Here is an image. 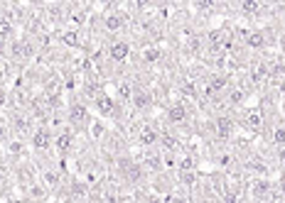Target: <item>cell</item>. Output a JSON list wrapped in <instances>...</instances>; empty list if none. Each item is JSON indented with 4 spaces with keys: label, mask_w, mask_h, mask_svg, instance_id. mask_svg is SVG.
<instances>
[{
    "label": "cell",
    "mask_w": 285,
    "mask_h": 203,
    "mask_svg": "<svg viewBox=\"0 0 285 203\" xmlns=\"http://www.w3.org/2000/svg\"><path fill=\"white\" fill-rule=\"evenodd\" d=\"M243 122L251 127V130H261V125H263V113L261 108H248L243 113Z\"/></svg>",
    "instance_id": "6"
},
{
    "label": "cell",
    "mask_w": 285,
    "mask_h": 203,
    "mask_svg": "<svg viewBox=\"0 0 285 203\" xmlns=\"http://www.w3.org/2000/svg\"><path fill=\"white\" fill-rule=\"evenodd\" d=\"M140 59L142 61H148V64H153V61L160 59V49H157V47H148V49H142L140 52Z\"/></svg>",
    "instance_id": "18"
},
{
    "label": "cell",
    "mask_w": 285,
    "mask_h": 203,
    "mask_svg": "<svg viewBox=\"0 0 285 203\" xmlns=\"http://www.w3.org/2000/svg\"><path fill=\"white\" fill-rule=\"evenodd\" d=\"M94 103H96V110L103 113V115H108V113L113 110V98H111L108 93H99L96 98H94Z\"/></svg>",
    "instance_id": "9"
},
{
    "label": "cell",
    "mask_w": 285,
    "mask_h": 203,
    "mask_svg": "<svg viewBox=\"0 0 285 203\" xmlns=\"http://www.w3.org/2000/svg\"><path fill=\"white\" fill-rule=\"evenodd\" d=\"M216 132H219V137H221V140H229V137H231V132H234V120H231V118H226V115L216 118Z\"/></svg>",
    "instance_id": "7"
},
{
    "label": "cell",
    "mask_w": 285,
    "mask_h": 203,
    "mask_svg": "<svg viewBox=\"0 0 285 203\" xmlns=\"http://www.w3.org/2000/svg\"><path fill=\"white\" fill-rule=\"evenodd\" d=\"M271 189H273V184L268 179H258L256 184L251 186V196L253 198H261V201H268L271 198Z\"/></svg>",
    "instance_id": "5"
},
{
    "label": "cell",
    "mask_w": 285,
    "mask_h": 203,
    "mask_svg": "<svg viewBox=\"0 0 285 203\" xmlns=\"http://www.w3.org/2000/svg\"><path fill=\"white\" fill-rule=\"evenodd\" d=\"M241 98H243L241 91H234V93H231V103L236 106V103H241Z\"/></svg>",
    "instance_id": "28"
},
{
    "label": "cell",
    "mask_w": 285,
    "mask_h": 203,
    "mask_svg": "<svg viewBox=\"0 0 285 203\" xmlns=\"http://www.w3.org/2000/svg\"><path fill=\"white\" fill-rule=\"evenodd\" d=\"M5 137H8V130H5V125L0 122V140H5Z\"/></svg>",
    "instance_id": "31"
},
{
    "label": "cell",
    "mask_w": 285,
    "mask_h": 203,
    "mask_svg": "<svg viewBox=\"0 0 285 203\" xmlns=\"http://www.w3.org/2000/svg\"><path fill=\"white\" fill-rule=\"evenodd\" d=\"M197 8H200V10H212L214 3L212 0H202V3H197Z\"/></svg>",
    "instance_id": "26"
},
{
    "label": "cell",
    "mask_w": 285,
    "mask_h": 203,
    "mask_svg": "<svg viewBox=\"0 0 285 203\" xmlns=\"http://www.w3.org/2000/svg\"><path fill=\"white\" fill-rule=\"evenodd\" d=\"M278 162H280V166H285V147L278 149Z\"/></svg>",
    "instance_id": "29"
},
{
    "label": "cell",
    "mask_w": 285,
    "mask_h": 203,
    "mask_svg": "<svg viewBox=\"0 0 285 203\" xmlns=\"http://www.w3.org/2000/svg\"><path fill=\"white\" fill-rule=\"evenodd\" d=\"M180 179L185 184H194V172H180Z\"/></svg>",
    "instance_id": "24"
},
{
    "label": "cell",
    "mask_w": 285,
    "mask_h": 203,
    "mask_svg": "<svg viewBox=\"0 0 285 203\" xmlns=\"http://www.w3.org/2000/svg\"><path fill=\"white\" fill-rule=\"evenodd\" d=\"M246 44H248L251 49H261V47L266 44V35H263L261 29H253V32L246 35Z\"/></svg>",
    "instance_id": "10"
},
{
    "label": "cell",
    "mask_w": 285,
    "mask_h": 203,
    "mask_svg": "<svg viewBox=\"0 0 285 203\" xmlns=\"http://www.w3.org/2000/svg\"><path fill=\"white\" fill-rule=\"evenodd\" d=\"M167 118H170L172 122H185L187 120V108L182 106V103H175V106L167 110Z\"/></svg>",
    "instance_id": "12"
},
{
    "label": "cell",
    "mask_w": 285,
    "mask_h": 203,
    "mask_svg": "<svg viewBox=\"0 0 285 203\" xmlns=\"http://www.w3.org/2000/svg\"><path fill=\"white\" fill-rule=\"evenodd\" d=\"M268 76V69L266 66H256V71H253V81H263Z\"/></svg>",
    "instance_id": "23"
},
{
    "label": "cell",
    "mask_w": 285,
    "mask_h": 203,
    "mask_svg": "<svg viewBox=\"0 0 285 203\" xmlns=\"http://www.w3.org/2000/svg\"><path fill=\"white\" fill-rule=\"evenodd\" d=\"M278 189H280V196H283V198H285V176H283V179H280V184H278Z\"/></svg>",
    "instance_id": "30"
},
{
    "label": "cell",
    "mask_w": 285,
    "mask_h": 203,
    "mask_svg": "<svg viewBox=\"0 0 285 203\" xmlns=\"http://www.w3.org/2000/svg\"><path fill=\"white\" fill-rule=\"evenodd\" d=\"M192 169H194V159H192V157L180 159V172H192Z\"/></svg>",
    "instance_id": "22"
},
{
    "label": "cell",
    "mask_w": 285,
    "mask_h": 203,
    "mask_svg": "<svg viewBox=\"0 0 285 203\" xmlns=\"http://www.w3.org/2000/svg\"><path fill=\"white\" fill-rule=\"evenodd\" d=\"M10 35H13V22L8 17H0V40L5 42Z\"/></svg>",
    "instance_id": "20"
},
{
    "label": "cell",
    "mask_w": 285,
    "mask_h": 203,
    "mask_svg": "<svg viewBox=\"0 0 285 203\" xmlns=\"http://www.w3.org/2000/svg\"><path fill=\"white\" fill-rule=\"evenodd\" d=\"M118 93L123 95V98H130V95H133V93H130V88H128V86H123V83L118 86Z\"/></svg>",
    "instance_id": "27"
},
{
    "label": "cell",
    "mask_w": 285,
    "mask_h": 203,
    "mask_svg": "<svg viewBox=\"0 0 285 203\" xmlns=\"http://www.w3.org/2000/svg\"><path fill=\"white\" fill-rule=\"evenodd\" d=\"M52 142H54V137H52L49 127H37L32 132V147L37 149V152H47V149L52 147Z\"/></svg>",
    "instance_id": "2"
},
{
    "label": "cell",
    "mask_w": 285,
    "mask_h": 203,
    "mask_svg": "<svg viewBox=\"0 0 285 203\" xmlns=\"http://www.w3.org/2000/svg\"><path fill=\"white\" fill-rule=\"evenodd\" d=\"M130 56V42L128 40H116L111 47H108V59L116 61V64H123Z\"/></svg>",
    "instance_id": "1"
},
{
    "label": "cell",
    "mask_w": 285,
    "mask_h": 203,
    "mask_svg": "<svg viewBox=\"0 0 285 203\" xmlns=\"http://www.w3.org/2000/svg\"><path fill=\"white\" fill-rule=\"evenodd\" d=\"M273 145L280 149V147H285V127H278L275 132H273Z\"/></svg>",
    "instance_id": "21"
},
{
    "label": "cell",
    "mask_w": 285,
    "mask_h": 203,
    "mask_svg": "<svg viewBox=\"0 0 285 203\" xmlns=\"http://www.w3.org/2000/svg\"><path fill=\"white\" fill-rule=\"evenodd\" d=\"M157 140H160V132H157V130H153V127H142L140 135H138V142H140L142 147H153Z\"/></svg>",
    "instance_id": "8"
},
{
    "label": "cell",
    "mask_w": 285,
    "mask_h": 203,
    "mask_svg": "<svg viewBox=\"0 0 285 203\" xmlns=\"http://www.w3.org/2000/svg\"><path fill=\"white\" fill-rule=\"evenodd\" d=\"M62 42L67 44V47H71V49H76L81 42H79V32L76 29H67L64 35H62Z\"/></svg>",
    "instance_id": "15"
},
{
    "label": "cell",
    "mask_w": 285,
    "mask_h": 203,
    "mask_svg": "<svg viewBox=\"0 0 285 203\" xmlns=\"http://www.w3.org/2000/svg\"><path fill=\"white\" fill-rule=\"evenodd\" d=\"M241 13L243 15H256V13H261V3H258V0H243V3H241Z\"/></svg>",
    "instance_id": "17"
},
{
    "label": "cell",
    "mask_w": 285,
    "mask_h": 203,
    "mask_svg": "<svg viewBox=\"0 0 285 203\" xmlns=\"http://www.w3.org/2000/svg\"><path fill=\"white\" fill-rule=\"evenodd\" d=\"M130 100H133L135 108H148L153 103V95L148 93V91H135V93L130 95Z\"/></svg>",
    "instance_id": "11"
},
{
    "label": "cell",
    "mask_w": 285,
    "mask_h": 203,
    "mask_svg": "<svg viewBox=\"0 0 285 203\" xmlns=\"http://www.w3.org/2000/svg\"><path fill=\"white\" fill-rule=\"evenodd\" d=\"M229 86L226 76H214V79H209V83H207V93H219V91H224Z\"/></svg>",
    "instance_id": "13"
},
{
    "label": "cell",
    "mask_w": 285,
    "mask_h": 203,
    "mask_svg": "<svg viewBox=\"0 0 285 203\" xmlns=\"http://www.w3.org/2000/svg\"><path fill=\"white\" fill-rule=\"evenodd\" d=\"M42 184L52 186V189H54V186H59V174L54 172V169H47V172L42 174Z\"/></svg>",
    "instance_id": "19"
},
{
    "label": "cell",
    "mask_w": 285,
    "mask_h": 203,
    "mask_svg": "<svg viewBox=\"0 0 285 203\" xmlns=\"http://www.w3.org/2000/svg\"><path fill=\"white\" fill-rule=\"evenodd\" d=\"M101 130H103V125H101L99 120H94V125H91V135L99 137V135H101Z\"/></svg>",
    "instance_id": "25"
},
{
    "label": "cell",
    "mask_w": 285,
    "mask_h": 203,
    "mask_svg": "<svg viewBox=\"0 0 285 203\" xmlns=\"http://www.w3.org/2000/svg\"><path fill=\"white\" fill-rule=\"evenodd\" d=\"M54 145H57L59 152H67L71 145V130H62V132L54 137Z\"/></svg>",
    "instance_id": "14"
},
{
    "label": "cell",
    "mask_w": 285,
    "mask_h": 203,
    "mask_svg": "<svg viewBox=\"0 0 285 203\" xmlns=\"http://www.w3.org/2000/svg\"><path fill=\"white\" fill-rule=\"evenodd\" d=\"M5 152H8V154H13V157H20V154L25 152V145H22V140H10V142L5 145Z\"/></svg>",
    "instance_id": "16"
},
{
    "label": "cell",
    "mask_w": 285,
    "mask_h": 203,
    "mask_svg": "<svg viewBox=\"0 0 285 203\" xmlns=\"http://www.w3.org/2000/svg\"><path fill=\"white\" fill-rule=\"evenodd\" d=\"M126 22H128V17H126V15L111 13V15H106V17H103V29H106V32H118V29L126 27Z\"/></svg>",
    "instance_id": "4"
},
{
    "label": "cell",
    "mask_w": 285,
    "mask_h": 203,
    "mask_svg": "<svg viewBox=\"0 0 285 203\" xmlns=\"http://www.w3.org/2000/svg\"><path fill=\"white\" fill-rule=\"evenodd\" d=\"M69 120L74 127H86V125H89V110H86L81 103H74L69 108Z\"/></svg>",
    "instance_id": "3"
}]
</instances>
